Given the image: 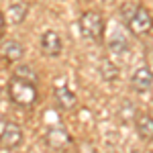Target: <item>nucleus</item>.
<instances>
[{"label": "nucleus", "mask_w": 153, "mask_h": 153, "mask_svg": "<svg viewBox=\"0 0 153 153\" xmlns=\"http://www.w3.org/2000/svg\"><path fill=\"white\" fill-rule=\"evenodd\" d=\"M8 96L14 104L25 106V108H31V106L37 102V84H31L27 80H21V78H12L8 82Z\"/></svg>", "instance_id": "f257e3e1"}, {"label": "nucleus", "mask_w": 153, "mask_h": 153, "mask_svg": "<svg viewBox=\"0 0 153 153\" xmlns=\"http://www.w3.org/2000/svg\"><path fill=\"white\" fill-rule=\"evenodd\" d=\"M78 27H80V33H82L84 39H88V41H100L102 33H104V19H102L100 12L86 10L80 16Z\"/></svg>", "instance_id": "f03ea898"}, {"label": "nucleus", "mask_w": 153, "mask_h": 153, "mask_svg": "<svg viewBox=\"0 0 153 153\" xmlns=\"http://www.w3.org/2000/svg\"><path fill=\"white\" fill-rule=\"evenodd\" d=\"M127 27H129L131 33H133V35H137V37L147 35V33L151 31V27H153L151 12L147 10L143 4H139V6H137V10L133 12V16L127 21Z\"/></svg>", "instance_id": "7ed1b4c3"}, {"label": "nucleus", "mask_w": 153, "mask_h": 153, "mask_svg": "<svg viewBox=\"0 0 153 153\" xmlns=\"http://www.w3.org/2000/svg\"><path fill=\"white\" fill-rule=\"evenodd\" d=\"M21 143H23V131H21V127L14 125V123L4 125V129L0 133V147H4V149H16Z\"/></svg>", "instance_id": "20e7f679"}, {"label": "nucleus", "mask_w": 153, "mask_h": 153, "mask_svg": "<svg viewBox=\"0 0 153 153\" xmlns=\"http://www.w3.org/2000/svg\"><path fill=\"white\" fill-rule=\"evenodd\" d=\"M45 145H47L49 149H59L61 151V149H65V147L71 145V135L65 129H61V127L51 129L45 135Z\"/></svg>", "instance_id": "39448f33"}, {"label": "nucleus", "mask_w": 153, "mask_h": 153, "mask_svg": "<svg viewBox=\"0 0 153 153\" xmlns=\"http://www.w3.org/2000/svg\"><path fill=\"white\" fill-rule=\"evenodd\" d=\"M41 51L47 57H57L61 53V39L55 31H45L41 37Z\"/></svg>", "instance_id": "423d86ee"}, {"label": "nucleus", "mask_w": 153, "mask_h": 153, "mask_svg": "<svg viewBox=\"0 0 153 153\" xmlns=\"http://www.w3.org/2000/svg\"><path fill=\"white\" fill-rule=\"evenodd\" d=\"M131 84L137 92H149L153 86V71L149 68H139V70L133 74Z\"/></svg>", "instance_id": "0eeeda50"}, {"label": "nucleus", "mask_w": 153, "mask_h": 153, "mask_svg": "<svg viewBox=\"0 0 153 153\" xmlns=\"http://www.w3.org/2000/svg\"><path fill=\"white\" fill-rule=\"evenodd\" d=\"M23 45L19 43V41H2V45H0V57L4 59V61H8V63H14V61H21L23 57Z\"/></svg>", "instance_id": "6e6552de"}, {"label": "nucleus", "mask_w": 153, "mask_h": 153, "mask_svg": "<svg viewBox=\"0 0 153 153\" xmlns=\"http://www.w3.org/2000/svg\"><path fill=\"white\" fill-rule=\"evenodd\" d=\"M27 12H29V4L25 0H12L6 10V21L10 25H21L27 19Z\"/></svg>", "instance_id": "1a4fd4ad"}, {"label": "nucleus", "mask_w": 153, "mask_h": 153, "mask_svg": "<svg viewBox=\"0 0 153 153\" xmlns=\"http://www.w3.org/2000/svg\"><path fill=\"white\" fill-rule=\"evenodd\" d=\"M53 96H55V102H57V106L61 108V110H71V108H76L78 98H76V94L71 92L70 88H65V86H57L55 92H53Z\"/></svg>", "instance_id": "9d476101"}, {"label": "nucleus", "mask_w": 153, "mask_h": 153, "mask_svg": "<svg viewBox=\"0 0 153 153\" xmlns=\"http://www.w3.org/2000/svg\"><path fill=\"white\" fill-rule=\"evenodd\" d=\"M137 133L143 141H153V117L151 114H139L137 117Z\"/></svg>", "instance_id": "9b49d317"}, {"label": "nucleus", "mask_w": 153, "mask_h": 153, "mask_svg": "<svg viewBox=\"0 0 153 153\" xmlns=\"http://www.w3.org/2000/svg\"><path fill=\"white\" fill-rule=\"evenodd\" d=\"M98 71H100V76H102V80L106 82H117L118 76H120V71H118V65L117 63H112L110 59H100V65H98Z\"/></svg>", "instance_id": "f8f14e48"}, {"label": "nucleus", "mask_w": 153, "mask_h": 153, "mask_svg": "<svg viewBox=\"0 0 153 153\" xmlns=\"http://www.w3.org/2000/svg\"><path fill=\"white\" fill-rule=\"evenodd\" d=\"M108 49L112 51V53H127V49H129V41H127V37L123 35V33H114V35L110 37V41H108Z\"/></svg>", "instance_id": "ddd939ff"}, {"label": "nucleus", "mask_w": 153, "mask_h": 153, "mask_svg": "<svg viewBox=\"0 0 153 153\" xmlns=\"http://www.w3.org/2000/svg\"><path fill=\"white\" fill-rule=\"evenodd\" d=\"M117 117L120 118V123H131V120L137 118V108L131 104L129 100H123L120 106H118V110H117Z\"/></svg>", "instance_id": "4468645a"}, {"label": "nucleus", "mask_w": 153, "mask_h": 153, "mask_svg": "<svg viewBox=\"0 0 153 153\" xmlns=\"http://www.w3.org/2000/svg\"><path fill=\"white\" fill-rule=\"evenodd\" d=\"M14 78H21V80H27V82H31V84H37V74L35 70L31 68V65H19L16 70H14Z\"/></svg>", "instance_id": "2eb2a0df"}, {"label": "nucleus", "mask_w": 153, "mask_h": 153, "mask_svg": "<svg viewBox=\"0 0 153 153\" xmlns=\"http://www.w3.org/2000/svg\"><path fill=\"white\" fill-rule=\"evenodd\" d=\"M137 6H139V2H127V4H123V8H120V19H123L125 25H127V21L133 16V12L137 10Z\"/></svg>", "instance_id": "dca6fc26"}, {"label": "nucleus", "mask_w": 153, "mask_h": 153, "mask_svg": "<svg viewBox=\"0 0 153 153\" xmlns=\"http://www.w3.org/2000/svg\"><path fill=\"white\" fill-rule=\"evenodd\" d=\"M4 29H6V21H4V14L0 12V35L4 33Z\"/></svg>", "instance_id": "f3484780"}]
</instances>
